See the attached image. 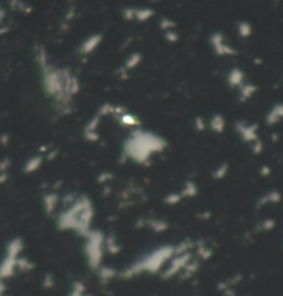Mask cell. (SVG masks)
Here are the masks:
<instances>
[]
</instances>
